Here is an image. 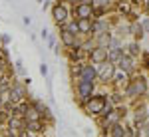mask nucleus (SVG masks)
<instances>
[{"label": "nucleus", "mask_w": 149, "mask_h": 137, "mask_svg": "<svg viewBox=\"0 0 149 137\" xmlns=\"http://www.w3.org/2000/svg\"><path fill=\"white\" fill-rule=\"evenodd\" d=\"M103 109H105V97H93L88 102V111L90 113H102Z\"/></svg>", "instance_id": "f257e3e1"}, {"label": "nucleus", "mask_w": 149, "mask_h": 137, "mask_svg": "<svg viewBox=\"0 0 149 137\" xmlns=\"http://www.w3.org/2000/svg\"><path fill=\"white\" fill-rule=\"evenodd\" d=\"M143 91H145V80L143 78H135L127 86V93L129 95H137V93H143Z\"/></svg>", "instance_id": "f03ea898"}, {"label": "nucleus", "mask_w": 149, "mask_h": 137, "mask_svg": "<svg viewBox=\"0 0 149 137\" xmlns=\"http://www.w3.org/2000/svg\"><path fill=\"white\" fill-rule=\"evenodd\" d=\"M93 14V6L92 4H78L76 6V18L81 20V18H90Z\"/></svg>", "instance_id": "7ed1b4c3"}, {"label": "nucleus", "mask_w": 149, "mask_h": 137, "mask_svg": "<svg viewBox=\"0 0 149 137\" xmlns=\"http://www.w3.org/2000/svg\"><path fill=\"white\" fill-rule=\"evenodd\" d=\"M97 76H102L103 80L111 78V76H113V66H111L109 62H102V66H100V70H97Z\"/></svg>", "instance_id": "20e7f679"}, {"label": "nucleus", "mask_w": 149, "mask_h": 137, "mask_svg": "<svg viewBox=\"0 0 149 137\" xmlns=\"http://www.w3.org/2000/svg\"><path fill=\"white\" fill-rule=\"evenodd\" d=\"M92 60L97 62V64L105 62V60H107V50H105V48H95V50L92 52Z\"/></svg>", "instance_id": "39448f33"}, {"label": "nucleus", "mask_w": 149, "mask_h": 137, "mask_svg": "<svg viewBox=\"0 0 149 137\" xmlns=\"http://www.w3.org/2000/svg\"><path fill=\"white\" fill-rule=\"evenodd\" d=\"M62 40L66 46H78L76 44V34L70 32V30H62Z\"/></svg>", "instance_id": "423d86ee"}, {"label": "nucleus", "mask_w": 149, "mask_h": 137, "mask_svg": "<svg viewBox=\"0 0 149 137\" xmlns=\"http://www.w3.org/2000/svg\"><path fill=\"white\" fill-rule=\"evenodd\" d=\"M66 18H68V10H66L64 6H56V8H54V20H56V22H64Z\"/></svg>", "instance_id": "0eeeda50"}, {"label": "nucleus", "mask_w": 149, "mask_h": 137, "mask_svg": "<svg viewBox=\"0 0 149 137\" xmlns=\"http://www.w3.org/2000/svg\"><path fill=\"white\" fill-rule=\"evenodd\" d=\"M93 78H95V68L88 66V68L81 70V81H92Z\"/></svg>", "instance_id": "6e6552de"}, {"label": "nucleus", "mask_w": 149, "mask_h": 137, "mask_svg": "<svg viewBox=\"0 0 149 137\" xmlns=\"http://www.w3.org/2000/svg\"><path fill=\"white\" fill-rule=\"evenodd\" d=\"M78 91H80L81 97H88V95L92 93V81H81L80 88H78Z\"/></svg>", "instance_id": "1a4fd4ad"}, {"label": "nucleus", "mask_w": 149, "mask_h": 137, "mask_svg": "<svg viewBox=\"0 0 149 137\" xmlns=\"http://www.w3.org/2000/svg\"><path fill=\"white\" fill-rule=\"evenodd\" d=\"M24 115H26V119H28V121H30V119H38V117H40L38 109H34V107H26V109H24Z\"/></svg>", "instance_id": "9d476101"}, {"label": "nucleus", "mask_w": 149, "mask_h": 137, "mask_svg": "<svg viewBox=\"0 0 149 137\" xmlns=\"http://www.w3.org/2000/svg\"><path fill=\"white\" fill-rule=\"evenodd\" d=\"M78 28H80L81 32H90L92 30V24H90L88 18H81V20H78Z\"/></svg>", "instance_id": "9b49d317"}, {"label": "nucleus", "mask_w": 149, "mask_h": 137, "mask_svg": "<svg viewBox=\"0 0 149 137\" xmlns=\"http://www.w3.org/2000/svg\"><path fill=\"white\" fill-rule=\"evenodd\" d=\"M145 117H147V111H145V109H137V113H135V123L141 125V121H145Z\"/></svg>", "instance_id": "f8f14e48"}, {"label": "nucleus", "mask_w": 149, "mask_h": 137, "mask_svg": "<svg viewBox=\"0 0 149 137\" xmlns=\"http://www.w3.org/2000/svg\"><path fill=\"white\" fill-rule=\"evenodd\" d=\"M10 97H12V102H18V99L22 97V90H20V88H14V90L10 91Z\"/></svg>", "instance_id": "ddd939ff"}, {"label": "nucleus", "mask_w": 149, "mask_h": 137, "mask_svg": "<svg viewBox=\"0 0 149 137\" xmlns=\"http://www.w3.org/2000/svg\"><path fill=\"white\" fill-rule=\"evenodd\" d=\"M107 58H109L111 62H115V60H121V52H119L117 48H113V50H111V54H107Z\"/></svg>", "instance_id": "4468645a"}, {"label": "nucleus", "mask_w": 149, "mask_h": 137, "mask_svg": "<svg viewBox=\"0 0 149 137\" xmlns=\"http://www.w3.org/2000/svg\"><path fill=\"white\" fill-rule=\"evenodd\" d=\"M121 68L131 70V58H121Z\"/></svg>", "instance_id": "2eb2a0df"}, {"label": "nucleus", "mask_w": 149, "mask_h": 137, "mask_svg": "<svg viewBox=\"0 0 149 137\" xmlns=\"http://www.w3.org/2000/svg\"><path fill=\"white\" fill-rule=\"evenodd\" d=\"M92 28L95 30V32H103V30H105V22H95Z\"/></svg>", "instance_id": "dca6fc26"}, {"label": "nucleus", "mask_w": 149, "mask_h": 137, "mask_svg": "<svg viewBox=\"0 0 149 137\" xmlns=\"http://www.w3.org/2000/svg\"><path fill=\"white\" fill-rule=\"evenodd\" d=\"M143 28H145V32H149V18L143 20Z\"/></svg>", "instance_id": "f3484780"}, {"label": "nucleus", "mask_w": 149, "mask_h": 137, "mask_svg": "<svg viewBox=\"0 0 149 137\" xmlns=\"http://www.w3.org/2000/svg\"><path fill=\"white\" fill-rule=\"evenodd\" d=\"M2 76H4V62L0 60V78H2Z\"/></svg>", "instance_id": "a211bd4d"}, {"label": "nucleus", "mask_w": 149, "mask_h": 137, "mask_svg": "<svg viewBox=\"0 0 149 137\" xmlns=\"http://www.w3.org/2000/svg\"><path fill=\"white\" fill-rule=\"evenodd\" d=\"M6 119H8V115H6V113H0V121H6Z\"/></svg>", "instance_id": "6ab92c4d"}, {"label": "nucleus", "mask_w": 149, "mask_h": 137, "mask_svg": "<svg viewBox=\"0 0 149 137\" xmlns=\"http://www.w3.org/2000/svg\"><path fill=\"white\" fill-rule=\"evenodd\" d=\"M147 10H149V4H147Z\"/></svg>", "instance_id": "aec40b11"}]
</instances>
